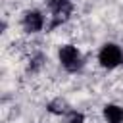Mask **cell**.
I'll return each instance as SVG.
<instances>
[{
    "instance_id": "cell-1",
    "label": "cell",
    "mask_w": 123,
    "mask_h": 123,
    "mask_svg": "<svg viewBox=\"0 0 123 123\" xmlns=\"http://www.w3.org/2000/svg\"><path fill=\"white\" fill-rule=\"evenodd\" d=\"M58 60H60V65L67 73H77L85 65L81 50L77 46H73V44H62L60 50H58Z\"/></svg>"
},
{
    "instance_id": "cell-2",
    "label": "cell",
    "mask_w": 123,
    "mask_h": 123,
    "mask_svg": "<svg viewBox=\"0 0 123 123\" xmlns=\"http://www.w3.org/2000/svg\"><path fill=\"white\" fill-rule=\"evenodd\" d=\"M98 63H100V67H104L108 71L119 67L123 63V50H121V46L115 44V42L102 44L100 50H98Z\"/></svg>"
},
{
    "instance_id": "cell-3",
    "label": "cell",
    "mask_w": 123,
    "mask_h": 123,
    "mask_svg": "<svg viewBox=\"0 0 123 123\" xmlns=\"http://www.w3.org/2000/svg\"><path fill=\"white\" fill-rule=\"evenodd\" d=\"M21 27L27 35L40 33L44 29V13L40 10H27L21 17Z\"/></svg>"
},
{
    "instance_id": "cell-4",
    "label": "cell",
    "mask_w": 123,
    "mask_h": 123,
    "mask_svg": "<svg viewBox=\"0 0 123 123\" xmlns=\"http://www.w3.org/2000/svg\"><path fill=\"white\" fill-rule=\"evenodd\" d=\"M102 115L106 123H123V106L119 104H106L102 108Z\"/></svg>"
},
{
    "instance_id": "cell-5",
    "label": "cell",
    "mask_w": 123,
    "mask_h": 123,
    "mask_svg": "<svg viewBox=\"0 0 123 123\" xmlns=\"http://www.w3.org/2000/svg\"><path fill=\"white\" fill-rule=\"evenodd\" d=\"M46 110H48L52 115H65L71 108H69V104H67L63 98H54V100H50V102H48Z\"/></svg>"
},
{
    "instance_id": "cell-6",
    "label": "cell",
    "mask_w": 123,
    "mask_h": 123,
    "mask_svg": "<svg viewBox=\"0 0 123 123\" xmlns=\"http://www.w3.org/2000/svg\"><path fill=\"white\" fill-rule=\"evenodd\" d=\"M42 65H44V56H42L40 52H37L35 56H31L29 65H27V71H29V73H38V71L42 69Z\"/></svg>"
},
{
    "instance_id": "cell-7",
    "label": "cell",
    "mask_w": 123,
    "mask_h": 123,
    "mask_svg": "<svg viewBox=\"0 0 123 123\" xmlns=\"http://www.w3.org/2000/svg\"><path fill=\"white\" fill-rule=\"evenodd\" d=\"M63 117H65V123H85V113L77 110H69Z\"/></svg>"
},
{
    "instance_id": "cell-8",
    "label": "cell",
    "mask_w": 123,
    "mask_h": 123,
    "mask_svg": "<svg viewBox=\"0 0 123 123\" xmlns=\"http://www.w3.org/2000/svg\"><path fill=\"white\" fill-rule=\"evenodd\" d=\"M52 2H62V0H52Z\"/></svg>"
}]
</instances>
